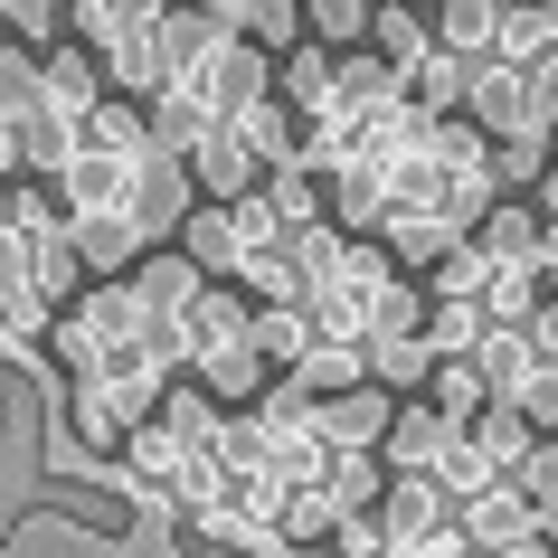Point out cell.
Masks as SVG:
<instances>
[{"mask_svg":"<svg viewBox=\"0 0 558 558\" xmlns=\"http://www.w3.org/2000/svg\"><path fill=\"white\" fill-rule=\"evenodd\" d=\"M0 558H199V549H151L143 539V501L114 493L105 511H76V501H20L0 521Z\"/></svg>","mask_w":558,"mask_h":558,"instance_id":"1","label":"cell"},{"mask_svg":"<svg viewBox=\"0 0 558 558\" xmlns=\"http://www.w3.org/2000/svg\"><path fill=\"white\" fill-rule=\"evenodd\" d=\"M436 38L454 48V58H483V48H501V0H445Z\"/></svg>","mask_w":558,"mask_h":558,"instance_id":"2","label":"cell"},{"mask_svg":"<svg viewBox=\"0 0 558 558\" xmlns=\"http://www.w3.org/2000/svg\"><path fill=\"white\" fill-rule=\"evenodd\" d=\"M379 38L398 48V58H416V20H408V10H379Z\"/></svg>","mask_w":558,"mask_h":558,"instance_id":"3","label":"cell"},{"mask_svg":"<svg viewBox=\"0 0 558 558\" xmlns=\"http://www.w3.org/2000/svg\"><path fill=\"white\" fill-rule=\"evenodd\" d=\"M530 493H558V454H549V445L530 454Z\"/></svg>","mask_w":558,"mask_h":558,"instance_id":"4","label":"cell"},{"mask_svg":"<svg viewBox=\"0 0 558 558\" xmlns=\"http://www.w3.org/2000/svg\"><path fill=\"white\" fill-rule=\"evenodd\" d=\"M454 558V549H445ZM493 558H558V549H539V539H511V549H493Z\"/></svg>","mask_w":558,"mask_h":558,"instance_id":"5","label":"cell"},{"mask_svg":"<svg viewBox=\"0 0 558 558\" xmlns=\"http://www.w3.org/2000/svg\"><path fill=\"white\" fill-rule=\"evenodd\" d=\"M0 436H10V388H0Z\"/></svg>","mask_w":558,"mask_h":558,"instance_id":"6","label":"cell"},{"mask_svg":"<svg viewBox=\"0 0 558 558\" xmlns=\"http://www.w3.org/2000/svg\"><path fill=\"white\" fill-rule=\"evenodd\" d=\"M549 530H558V511H549Z\"/></svg>","mask_w":558,"mask_h":558,"instance_id":"7","label":"cell"}]
</instances>
